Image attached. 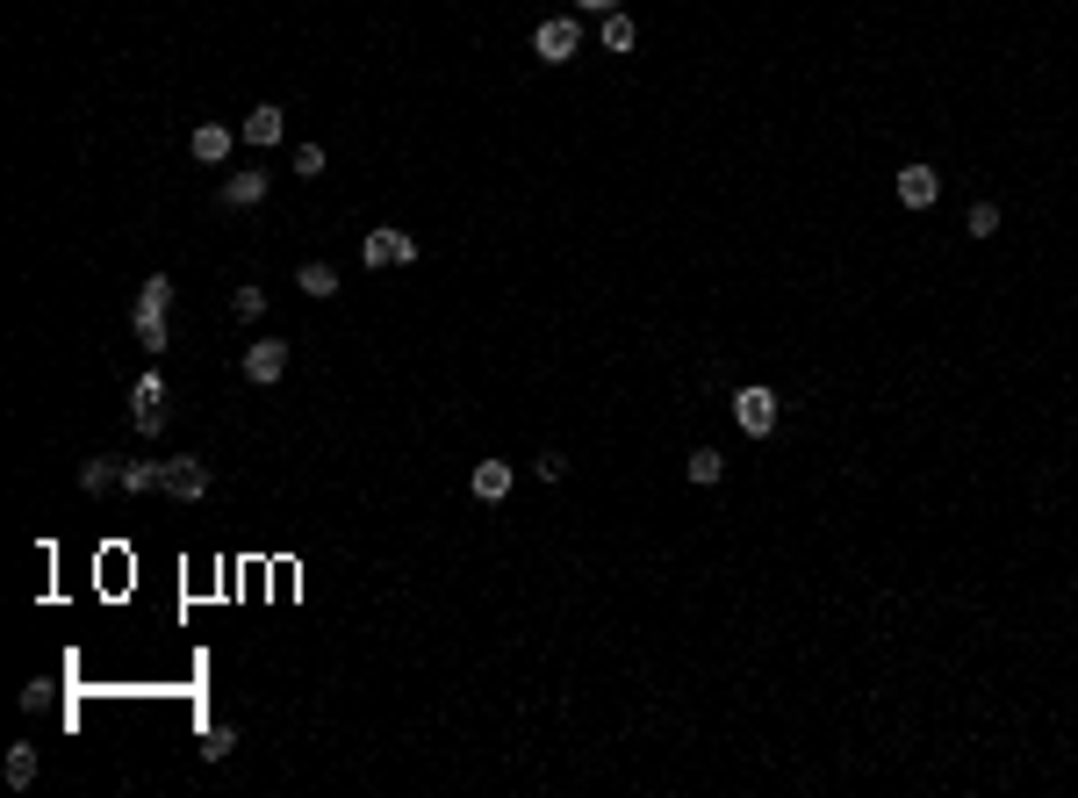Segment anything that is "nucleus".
<instances>
[{"label":"nucleus","instance_id":"17","mask_svg":"<svg viewBox=\"0 0 1078 798\" xmlns=\"http://www.w3.org/2000/svg\"><path fill=\"white\" fill-rule=\"evenodd\" d=\"M963 238H999V202H971V216H963Z\"/></svg>","mask_w":1078,"mask_h":798},{"label":"nucleus","instance_id":"6","mask_svg":"<svg viewBox=\"0 0 1078 798\" xmlns=\"http://www.w3.org/2000/svg\"><path fill=\"white\" fill-rule=\"evenodd\" d=\"M238 367H245V382L252 389H274L281 374H288V338H252Z\"/></svg>","mask_w":1078,"mask_h":798},{"label":"nucleus","instance_id":"23","mask_svg":"<svg viewBox=\"0 0 1078 798\" xmlns=\"http://www.w3.org/2000/svg\"><path fill=\"white\" fill-rule=\"evenodd\" d=\"M532 468H540V483H561V475H568V461H561V446H547L540 461H532Z\"/></svg>","mask_w":1078,"mask_h":798},{"label":"nucleus","instance_id":"15","mask_svg":"<svg viewBox=\"0 0 1078 798\" xmlns=\"http://www.w3.org/2000/svg\"><path fill=\"white\" fill-rule=\"evenodd\" d=\"M684 475H690V483H698V489H712L719 475H726V453H719V446H698V453H690V461H684Z\"/></svg>","mask_w":1078,"mask_h":798},{"label":"nucleus","instance_id":"22","mask_svg":"<svg viewBox=\"0 0 1078 798\" xmlns=\"http://www.w3.org/2000/svg\"><path fill=\"white\" fill-rule=\"evenodd\" d=\"M122 489H158V461H130V468H122Z\"/></svg>","mask_w":1078,"mask_h":798},{"label":"nucleus","instance_id":"8","mask_svg":"<svg viewBox=\"0 0 1078 798\" xmlns=\"http://www.w3.org/2000/svg\"><path fill=\"white\" fill-rule=\"evenodd\" d=\"M532 51L547 58V65H568V58L582 51V29L568 15H554V22H540V29H532Z\"/></svg>","mask_w":1078,"mask_h":798},{"label":"nucleus","instance_id":"24","mask_svg":"<svg viewBox=\"0 0 1078 798\" xmlns=\"http://www.w3.org/2000/svg\"><path fill=\"white\" fill-rule=\"evenodd\" d=\"M576 8H590V15H612L618 0H576Z\"/></svg>","mask_w":1078,"mask_h":798},{"label":"nucleus","instance_id":"21","mask_svg":"<svg viewBox=\"0 0 1078 798\" xmlns=\"http://www.w3.org/2000/svg\"><path fill=\"white\" fill-rule=\"evenodd\" d=\"M108 483H122L116 461H86V468H80V489H108Z\"/></svg>","mask_w":1078,"mask_h":798},{"label":"nucleus","instance_id":"9","mask_svg":"<svg viewBox=\"0 0 1078 798\" xmlns=\"http://www.w3.org/2000/svg\"><path fill=\"white\" fill-rule=\"evenodd\" d=\"M238 138L252 144V152H274L281 138H288V116H281L274 102H259V108H245V122H238Z\"/></svg>","mask_w":1078,"mask_h":798},{"label":"nucleus","instance_id":"13","mask_svg":"<svg viewBox=\"0 0 1078 798\" xmlns=\"http://www.w3.org/2000/svg\"><path fill=\"white\" fill-rule=\"evenodd\" d=\"M266 202V174H230L223 180V209H252Z\"/></svg>","mask_w":1078,"mask_h":798},{"label":"nucleus","instance_id":"19","mask_svg":"<svg viewBox=\"0 0 1078 798\" xmlns=\"http://www.w3.org/2000/svg\"><path fill=\"white\" fill-rule=\"evenodd\" d=\"M288 166H295V180H317V174H324V144H295Z\"/></svg>","mask_w":1078,"mask_h":798},{"label":"nucleus","instance_id":"2","mask_svg":"<svg viewBox=\"0 0 1078 798\" xmlns=\"http://www.w3.org/2000/svg\"><path fill=\"white\" fill-rule=\"evenodd\" d=\"M777 417H784V410H777V389H762V382L734 389V425H741L748 439H770V432H777Z\"/></svg>","mask_w":1078,"mask_h":798},{"label":"nucleus","instance_id":"11","mask_svg":"<svg viewBox=\"0 0 1078 798\" xmlns=\"http://www.w3.org/2000/svg\"><path fill=\"white\" fill-rule=\"evenodd\" d=\"M511 483H518L511 461H475V475H467V489H475L482 503H504V497H511Z\"/></svg>","mask_w":1078,"mask_h":798},{"label":"nucleus","instance_id":"16","mask_svg":"<svg viewBox=\"0 0 1078 798\" xmlns=\"http://www.w3.org/2000/svg\"><path fill=\"white\" fill-rule=\"evenodd\" d=\"M0 770H8V784H15V791H29V784H36V748H29V741H15Z\"/></svg>","mask_w":1078,"mask_h":798},{"label":"nucleus","instance_id":"5","mask_svg":"<svg viewBox=\"0 0 1078 798\" xmlns=\"http://www.w3.org/2000/svg\"><path fill=\"white\" fill-rule=\"evenodd\" d=\"M359 260L375 266V274H389V266H417V238H411V230H367Z\"/></svg>","mask_w":1078,"mask_h":798},{"label":"nucleus","instance_id":"7","mask_svg":"<svg viewBox=\"0 0 1078 798\" xmlns=\"http://www.w3.org/2000/svg\"><path fill=\"white\" fill-rule=\"evenodd\" d=\"M891 194H899V209H913V216H921V209L941 202V174H935V166H899Z\"/></svg>","mask_w":1078,"mask_h":798},{"label":"nucleus","instance_id":"12","mask_svg":"<svg viewBox=\"0 0 1078 798\" xmlns=\"http://www.w3.org/2000/svg\"><path fill=\"white\" fill-rule=\"evenodd\" d=\"M295 288H303L309 302H331V296H339V274H331L324 260H303V266H295Z\"/></svg>","mask_w":1078,"mask_h":798},{"label":"nucleus","instance_id":"3","mask_svg":"<svg viewBox=\"0 0 1078 798\" xmlns=\"http://www.w3.org/2000/svg\"><path fill=\"white\" fill-rule=\"evenodd\" d=\"M166 417H173V389L158 382V374H144V382L130 389V425H138L144 439H158L166 432Z\"/></svg>","mask_w":1078,"mask_h":798},{"label":"nucleus","instance_id":"1","mask_svg":"<svg viewBox=\"0 0 1078 798\" xmlns=\"http://www.w3.org/2000/svg\"><path fill=\"white\" fill-rule=\"evenodd\" d=\"M166 310H173V281L152 274V281L138 288V310H130V331H138L144 353H166V338H173V331H166Z\"/></svg>","mask_w":1078,"mask_h":798},{"label":"nucleus","instance_id":"10","mask_svg":"<svg viewBox=\"0 0 1078 798\" xmlns=\"http://www.w3.org/2000/svg\"><path fill=\"white\" fill-rule=\"evenodd\" d=\"M238 130H223V122H202V130H194V138H188V152L194 158H202V166H223V158H230V152H238Z\"/></svg>","mask_w":1078,"mask_h":798},{"label":"nucleus","instance_id":"20","mask_svg":"<svg viewBox=\"0 0 1078 798\" xmlns=\"http://www.w3.org/2000/svg\"><path fill=\"white\" fill-rule=\"evenodd\" d=\"M230 310H238L245 324H252V317H266V288H259V281H245L238 296H230Z\"/></svg>","mask_w":1078,"mask_h":798},{"label":"nucleus","instance_id":"18","mask_svg":"<svg viewBox=\"0 0 1078 798\" xmlns=\"http://www.w3.org/2000/svg\"><path fill=\"white\" fill-rule=\"evenodd\" d=\"M202 755H209V763H223V755H238V727H230V719H216V727L202 734Z\"/></svg>","mask_w":1078,"mask_h":798},{"label":"nucleus","instance_id":"4","mask_svg":"<svg viewBox=\"0 0 1078 798\" xmlns=\"http://www.w3.org/2000/svg\"><path fill=\"white\" fill-rule=\"evenodd\" d=\"M158 489H166L173 503H202V497H209V461H194V453H180V461H158Z\"/></svg>","mask_w":1078,"mask_h":798},{"label":"nucleus","instance_id":"14","mask_svg":"<svg viewBox=\"0 0 1078 798\" xmlns=\"http://www.w3.org/2000/svg\"><path fill=\"white\" fill-rule=\"evenodd\" d=\"M604 51H612V58H626V51H633V44H640V29H633V15H618V8H612V15H604Z\"/></svg>","mask_w":1078,"mask_h":798}]
</instances>
